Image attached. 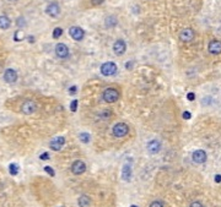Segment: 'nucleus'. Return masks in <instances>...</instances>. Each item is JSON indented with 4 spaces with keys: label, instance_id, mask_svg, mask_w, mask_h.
<instances>
[{
    "label": "nucleus",
    "instance_id": "1",
    "mask_svg": "<svg viewBox=\"0 0 221 207\" xmlns=\"http://www.w3.org/2000/svg\"><path fill=\"white\" fill-rule=\"evenodd\" d=\"M103 99L107 102V103H114V102H117L118 99H119V92H118V90H116V88H107L104 92H103Z\"/></svg>",
    "mask_w": 221,
    "mask_h": 207
},
{
    "label": "nucleus",
    "instance_id": "2",
    "mask_svg": "<svg viewBox=\"0 0 221 207\" xmlns=\"http://www.w3.org/2000/svg\"><path fill=\"white\" fill-rule=\"evenodd\" d=\"M112 131H113V135L116 137H124L129 133V128H128V125L126 123H118V124H116L113 126Z\"/></svg>",
    "mask_w": 221,
    "mask_h": 207
},
{
    "label": "nucleus",
    "instance_id": "3",
    "mask_svg": "<svg viewBox=\"0 0 221 207\" xmlns=\"http://www.w3.org/2000/svg\"><path fill=\"white\" fill-rule=\"evenodd\" d=\"M117 72V65L113 61H107L104 64H102L101 66V74L104 76H112Z\"/></svg>",
    "mask_w": 221,
    "mask_h": 207
},
{
    "label": "nucleus",
    "instance_id": "4",
    "mask_svg": "<svg viewBox=\"0 0 221 207\" xmlns=\"http://www.w3.org/2000/svg\"><path fill=\"white\" fill-rule=\"evenodd\" d=\"M36 109H37V104L34 103L33 101H26V102H24L22 105H21V110H22V113L26 114V115H30L32 113H34Z\"/></svg>",
    "mask_w": 221,
    "mask_h": 207
},
{
    "label": "nucleus",
    "instance_id": "5",
    "mask_svg": "<svg viewBox=\"0 0 221 207\" xmlns=\"http://www.w3.org/2000/svg\"><path fill=\"white\" fill-rule=\"evenodd\" d=\"M85 171H86V164L82 161H75L71 164V172L75 175H80V174L85 173Z\"/></svg>",
    "mask_w": 221,
    "mask_h": 207
},
{
    "label": "nucleus",
    "instance_id": "6",
    "mask_svg": "<svg viewBox=\"0 0 221 207\" xmlns=\"http://www.w3.org/2000/svg\"><path fill=\"white\" fill-rule=\"evenodd\" d=\"M192 159H193L195 163H198V164L204 163V162L206 161V153H205V151H203V150H197V151H194L193 154H192Z\"/></svg>",
    "mask_w": 221,
    "mask_h": 207
},
{
    "label": "nucleus",
    "instance_id": "7",
    "mask_svg": "<svg viewBox=\"0 0 221 207\" xmlns=\"http://www.w3.org/2000/svg\"><path fill=\"white\" fill-rule=\"evenodd\" d=\"M69 35L71 36V38L75 39V40H81L84 38V36H85V32H84L82 28H80L77 26H74V27H71L69 30Z\"/></svg>",
    "mask_w": 221,
    "mask_h": 207
},
{
    "label": "nucleus",
    "instance_id": "8",
    "mask_svg": "<svg viewBox=\"0 0 221 207\" xmlns=\"http://www.w3.org/2000/svg\"><path fill=\"white\" fill-rule=\"evenodd\" d=\"M55 54H57V57L65 59V58L69 57V49L64 43H58L55 45Z\"/></svg>",
    "mask_w": 221,
    "mask_h": 207
},
{
    "label": "nucleus",
    "instance_id": "9",
    "mask_svg": "<svg viewBox=\"0 0 221 207\" xmlns=\"http://www.w3.org/2000/svg\"><path fill=\"white\" fill-rule=\"evenodd\" d=\"M126 49V44L123 39H118V40H116V43L113 44V50H114V53H116L117 55L124 54Z\"/></svg>",
    "mask_w": 221,
    "mask_h": 207
},
{
    "label": "nucleus",
    "instance_id": "10",
    "mask_svg": "<svg viewBox=\"0 0 221 207\" xmlns=\"http://www.w3.org/2000/svg\"><path fill=\"white\" fill-rule=\"evenodd\" d=\"M64 143H65V138L63 136H58V137H54L52 141H51V148L53 150V151H59V150H62V147L64 146Z\"/></svg>",
    "mask_w": 221,
    "mask_h": 207
},
{
    "label": "nucleus",
    "instance_id": "11",
    "mask_svg": "<svg viewBox=\"0 0 221 207\" xmlns=\"http://www.w3.org/2000/svg\"><path fill=\"white\" fill-rule=\"evenodd\" d=\"M46 12H47L49 16L55 17V16L59 15V12H60V7H59V5H58L57 2H51V4L47 6Z\"/></svg>",
    "mask_w": 221,
    "mask_h": 207
},
{
    "label": "nucleus",
    "instance_id": "12",
    "mask_svg": "<svg viewBox=\"0 0 221 207\" xmlns=\"http://www.w3.org/2000/svg\"><path fill=\"white\" fill-rule=\"evenodd\" d=\"M4 80L7 83H14L17 80V72L14 69H7L4 74Z\"/></svg>",
    "mask_w": 221,
    "mask_h": 207
},
{
    "label": "nucleus",
    "instance_id": "13",
    "mask_svg": "<svg viewBox=\"0 0 221 207\" xmlns=\"http://www.w3.org/2000/svg\"><path fill=\"white\" fill-rule=\"evenodd\" d=\"M148 151L151 153V154H156L160 152L161 150V143L158 142L157 140H151L150 142H148V146H146Z\"/></svg>",
    "mask_w": 221,
    "mask_h": 207
},
{
    "label": "nucleus",
    "instance_id": "14",
    "mask_svg": "<svg viewBox=\"0 0 221 207\" xmlns=\"http://www.w3.org/2000/svg\"><path fill=\"white\" fill-rule=\"evenodd\" d=\"M208 50H209L211 54H220L221 53V42L220 40H211V42L209 43Z\"/></svg>",
    "mask_w": 221,
    "mask_h": 207
},
{
    "label": "nucleus",
    "instance_id": "15",
    "mask_svg": "<svg viewBox=\"0 0 221 207\" xmlns=\"http://www.w3.org/2000/svg\"><path fill=\"white\" fill-rule=\"evenodd\" d=\"M179 38L183 42H190L194 38V31L192 28H186L179 33Z\"/></svg>",
    "mask_w": 221,
    "mask_h": 207
},
{
    "label": "nucleus",
    "instance_id": "16",
    "mask_svg": "<svg viewBox=\"0 0 221 207\" xmlns=\"http://www.w3.org/2000/svg\"><path fill=\"white\" fill-rule=\"evenodd\" d=\"M122 178L124 181H130L131 179V166L130 164H124L123 169H122Z\"/></svg>",
    "mask_w": 221,
    "mask_h": 207
},
{
    "label": "nucleus",
    "instance_id": "17",
    "mask_svg": "<svg viewBox=\"0 0 221 207\" xmlns=\"http://www.w3.org/2000/svg\"><path fill=\"white\" fill-rule=\"evenodd\" d=\"M77 204H79L80 207H90V205H91V199H90L89 196H86V195H81V196L79 197V200H77Z\"/></svg>",
    "mask_w": 221,
    "mask_h": 207
},
{
    "label": "nucleus",
    "instance_id": "18",
    "mask_svg": "<svg viewBox=\"0 0 221 207\" xmlns=\"http://www.w3.org/2000/svg\"><path fill=\"white\" fill-rule=\"evenodd\" d=\"M10 25H11V21L7 16H5V15L0 16V28L1 30H7L10 27Z\"/></svg>",
    "mask_w": 221,
    "mask_h": 207
},
{
    "label": "nucleus",
    "instance_id": "19",
    "mask_svg": "<svg viewBox=\"0 0 221 207\" xmlns=\"http://www.w3.org/2000/svg\"><path fill=\"white\" fill-rule=\"evenodd\" d=\"M104 22H106V26H107V27H114V26L118 23L116 16H108V17L106 19Z\"/></svg>",
    "mask_w": 221,
    "mask_h": 207
},
{
    "label": "nucleus",
    "instance_id": "20",
    "mask_svg": "<svg viewBox=\"0 0 221 207\" xmlns=\"http://www.w3.org/2000/svg\"><path fill=\"white\" fill-rule=\"evenodd\" d=\"M20 171V168H19V166L16 164V163H11L10 166H9V172L11 175H17V173Z\"/></svg>",
    "mask_w": 221,
    "mask_h": 207
},
{
    "label": "nucleus",
    "instance_id": "21",
    "mask_svg": "<svg viewBox=\"0 0 221 207\" xmlns=\"http://www.w3.org/2000/svg\"><path fill=\"white\" fill-rule=\"evenodd\" d=\"M79 138H80V141H81V142H84V143H89V142H90V138H91V136H90L87 133H82V134H80Z\"/></svg>",
    "mask_w": 221,
    "mask_h": 207
},
{
    "label": "nucleus",
    "instance_id": "22",
    "mask_svg": "<svg viewBox=\"0 0 221 207\" xmlns=\"http://www.w3.org/2000/svg\"><path fill=\"white\" fill-rule=\"evenodd\" d=\"M62 35H63V30H62L60 27H57V28L53 31V37H54L55 39H57V38H59Z\"/></svg>",
    "mask_w": 221,
    "mask_h": 207
},
{
    "label": "nucleus",
    "instance_id": "23",
    "mask_svg": "<svg viewBox=\"0 0 221 207\" xmlns=\"http://www.w3.org/2000/svg\"><path fill=\"white\" fill-rule=\"evenodd\" d=\"M76 109H77V101L76 99H74L71 104H70V110L71 112H76Z\"/></svg>",
    "mask_w": 221,
    "mask_h": 207
},
{
    "label": "nucleus",
    "instance_id": "24",
    "mask_svg": "<svg viewBox=\"0 0 221 207\" xmlns=\"http://www.w3.org/2000/svg\"><path fill=\"white\" fill-rule=\"evenodd\" d=\"M150 207H163V202L162 201H154L150 205Z\"/></svg>",
    "mask_w": 221,
    "mask_h": 207
},
{
    "label": "nucleus",
    "instance_id": "25",
    "mask_svg": "<svg viewBox=\"0 0 221 207\" xmlns=\"http://www.w3.org/2000/svg\"><path fill=\"white\" fill-rule=\"evenodd\" d=\"M44 171L48 173L49 175H52V176L55 175V173H54V171H53V168H51V167H44Z\"/></svg>",
    "mask_w": 221,
    "mask_h": 207
},
{
    "label": "nucleus",
    "instance_id": "26",
    "mask_svg": "<svg viewBox=\"0 0 221 207\" xmlns=\"http://www.w3.org/2000/svg\"><path fill=\"white\" fill-rule=\"evenodd\" d=\"M39 158H41L42 161H47V159H49V154H48L47 152H44V153H42V154L39 156Z\"/></svg>",
    "mask_w": 221,
    "mask_h": 207
},
{
    "label": "nucleus",
    "instance_id": "27",
    "mask_svg": "<svg viewBox=\"0 0 221 207\" xmlns=\"http://www.w3.org/2000/svg\"><path fill=\"white\" fill-rule=\"evenodd\" d=\"M189 207H204L203 206V204L201 202H199V201H195V202H193Z\"/></svg>",
    "mask_w": 221,
    "mask_h": 207
},
{
    "label": "nucleus",
    "instance_id": "28",
    "mask_svg": "<svg viewBox=\"0 0 221 207\" xmlns=\"http://www.w3.org/2000/svg\"><path fill=\"white\" fill-rule=\"evenodd\" d=\"M187 98H188L189 101H194V99H195V95H194L193 92H190V93L187 95Z\"/></svg>",
    "mask_w": 221,
    "mask_h": 207
},
{
    "label": "nucleus",
    "instance_id": "29",
    "mask_svg": "<svg viewBox=\"0 0 221 207\" xmlns=\"http://www.w3.org/2000/svg\"><path fill=\"white\" fill-rule=\"evenodd\" d=\"M76 90H77V88H76V86H73V87H70V88H69V92H70V95H75V93H76Z\"/></svg>",
    "mask_w": 221,
    "mask_h": 207
},
{
    "label": "nucleus",
    "instance_id": "30",
    "mask_svg": "<svg viewBox=\"0 0 221 207\" xmlns=\"http://www.w3.org/2000/svg\"><path fill=\"white\" fill-rule=\"evenodd\" d=\"M190 116H192V114L189 112H184L183 113V119H190Z\"/></svg>",
    "mask_w": 221,
    "mask_h": 207
},
{
    "label": "nucleus",
    "instance_id": "31",
    "mask_svg": "<svg viewBox=\"0 0 221 207\" xmlns=\"http://www.w3.org/2000/svg\"><path fill=\"white\" fill-rule=\"evenodd\" d=\"M103 1H104V0H92V4H94V5H101Z\"/></svg>",
    "mask_w": 221,
    "mask_h": 207
},
{
    "label": "nucleus",
    "instance_id": "32",
    "mask_svg": "<svg viewBox=\"0 0 221 207\" xmlns=\"http://www.w3.org/2000/svg\"><path fill=\"white\" fill-rule=\"evenodd\" d=\"M215 181H216V183H220V181H221V175H220V174L215 175Z\"/></svg>",
    "mask_w": 221,
    "mask_h": 207
},
{
    "label": "nucleus",
    "instance_id": "33",
    "mask_svg": "<svg viewBox=\"0 0 221 207\" xmlns=\"http://www.w3.org/2000/svg\"><path fill=\"white\" fill-rule=\"evenodd\" d=\"M130 207H138V206H136V205H131Z\"/></svg>",
    "mask_w": 221,
    "mask_h": 207
},
{
    "label": "nucleus",
    "instance_id": "34",
    "mask_svg": "<svg viewBox=\"0 0 221 207\" xmlns=\"http://www.w3.org/2000/svg\"><path fill=\"white\" fill-rule=\"evenodd\" d=\"M10 1H12V0H10Z\"/></svg>",
    "mask_w": 221,
    "mask_h": 207
}]
</instances>
